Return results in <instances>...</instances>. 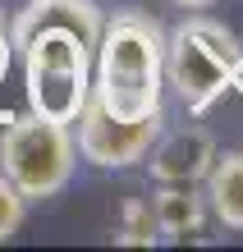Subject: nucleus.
Returning <instances> with one entry per match:
<instances>
[{
    "label": "nucleus",
    "mask_w": 243,
    "mask_h": 252,
    "mask_svg": "<svg viewBox=\"0 0 243 252\" xmlns=\"http://www.w3.org/2000/svg\"><path fill=\"white\" fill-rule=\"evenodd\" d=\"M23 220H28V202H23V192L14 188L5 174H0V243H9L14 234L23 229Z\"/></svg>",
    "instance_id": "9d476101"
},
{
    "label": "nucleus",
    "mask_w": 243,
    "mask_h": 252,
    "mask_svg": "<svg viewBox=\"0 0 243 252\" xmlns=\"http://www.w3.org/2000/svg\"><path fill=\"white\" fill-rule=\"evenodd\" d=\"M73 170H78V147H73V128L41 120V115H5V133H0V174L23 192V202H51L69 188Z\"/></svg>",
    "instance_id": "20e7f679"
},
{
    "label": "nucleus",
    "mask_w": 243,
    "mask_h": 252,
    "mask_svg": "<svg viewBox=\"0 0 243 252\" xmlns=\"http://www.w3.org/2000/svg\"><path fill=\"white\" fill-rule=\"evenodd\" d=\"M151 220H156V234H165V239H197L211 211L197 184H161L151 197Z\"/></svg>",
    "instance_id": "0eeeda50"
},
{
    "label": "nucleus",
    "mask_w": 243,
    "mask_h": 252,
    "mask_svg": "<svg viewBox=\"0 0 243 252\" xmlns=\"http://www.w3.org/2000/svg\"><path fill=\"white\" fill-rule=\"evenodd\" d=\"M97 0H28L9 19V51L23 60L28 110L73 124L92 96V46L101 32Z\"/></svg>",
    "instance_id": "f257e3e1"
},
{
    "label": "nucleus",
    "mask_w": 243,
    "mask_h": 252,
    "mask_svg": "<svg viewBox=\"0 0 243 252\" xmlns=\"http://www.w3.org/2000/svg\"><path fill=\"white\" fill-rule=\"evenodd\" d=\"M69 128H73V147H78V156L87 165L129 170V165H138V160H147L151 142H156L161 128H165V110L142 115V120H119V115L101 110L97 101L87 96V106L78 110V120Z\"/></svg>",
    "instance_id": "39448f33"
},
{
    "label": "nucleus",
    "mask_w": 243,
    "mask_h": 252,
    "mask_svg": "<svg viewBox=\"0 0 243 252\" xmlns=\"http://www.w3.org/2000/svg\"><path fill=\"white\" fill-rule=\"evenodd\" d=\"M92 101L119 120L156 115L165 101V23L147 9H115L92 46Z\"/></svg>",
    "instance_id": "f03ea898"
},
{
    "label": "nucleus",
    "mask_w": 243,
    "mask_h": 252,
    "mask_svg": "<svg viewBox=\"0 0 243 252\" xmlns=\"http://www.w3.org/2000/svg\"><path fill=\"white\" fill-rule=\"evenodd\" d=\"M202 197H207V211L220 229H234L243 234V152H216L207 179H202Z\"/></svg>",
    "instance_id": "6e6552de"
},
{
    "label": "nucleus",
    "mask_w": 243,
    "mask_h": 252,
    "mask_svg": "<svg viewBox=\"0 0 243 252\" xmlns=\"http://www.w3.org/2000/svg\"><path fill=\"white\" fill-rule=\"evenodd\" d=\"M174 9H184V14H193V9H211V5H220V0H170Z\"/></svg>",
    "instance_id": "f8f14e48"
},
{
    "label": "nucleus",
    "mask_w": 243,
    "mask_h": 252,
    "mask_svg": "<svg viewBox=\"0 0 243 252\" xmlns=\"http://www.w3.org/2000/svg\"><path fill=\"white\" fill-rule=\"evenodd\" d=\"M9 28H5V9H0V78H5V69H9Z\"/></svg>",
    "instance_id": "9b49d317"
},
{
    "label": "nucleus",
    "mask_w": 243,
    "mask_h": 252,
    "mask_svg": "<svg viewBox=\"0 0 243 252\" xmlns=\"http://www.w3.org/2000/svg\"><path fill=\"white\" fill-rule=\"evenodd\" d=\"M165 87L193 115H207L230 87H243V41L207 9L184 14L165 28Z\"/></svg>",
    "instance_id": "7ed1b4c3"
},
{
    "label": "nucleus",
    "mask_w": 243,
    "mask_h": 252,
    "mask_svg": "<svg viewBox=\"0 0 243 252\" xmlns=\"http://www.w3.org/2000/svg\"><path fill=\"white\" fill-rule=\"evenodd\" d=\"M115 243H138V248H151V243H156L151 202H129V206H124V229L115 234Z\"/></svg>",
    "instance_id": "1a4fd4ad"
},
{
    "label": "nucleus",
    "mask_w": 243,
    "mask_h": 252,
    "mask_svg": "<svg viewBox=\"0 0 243 252\" xmlns=\"http://www.w3.org/2000/svg\"><path fill=\"white\" fill-rule=\"evenodd\" d=\"M216 138H211L207 128H197V124H188V128H170L165 133L161 128V138L151 142V179L156 184H202L207 179V170H211V160H216Z\"/></svg>",
    "instance_id": "423d86ee"
}]
</instances>
